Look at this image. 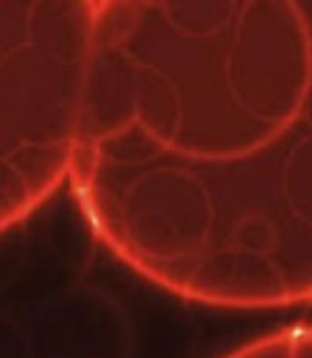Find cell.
<instances>
[{
  "instance_id": "obj_1",
  "label": "cell",
  "mask_w": 312,
  "mask_h": 358,
  "mask_svg": "<svg viewBox=\"0 0 312 358\" xmlns=\"http://www.w3.org/2000/svg\"><path fill=\"white\" fill-rule=\"evenodd\" d=\"M94 2H0V231L69 180Z\"/></svg>"
},
{
  "instance_id": "obj_2",
  "label": "cell",
  "mask_w": 312,
  "mask_h": 358,
  "mask_svg": "<svg viewBox=\"0 0 312 358\" xmlns=\"http://www.w3.org/2000/svg\"><path fill=\"white\" fill-rule=\"evenodd\" d=\"M234 358H312V345L311 348H299L292 351H274V349H261V351H250V353L237 355Z\"/></svg>"
}]
</instances>
